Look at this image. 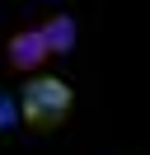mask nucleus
I'll use <instances>...</instances> for the list:
<instances>
[{
	"label": "nucleus",
	"mask_w": 150,
	"mask_h": 155,
	"mask_svg": "<svg viewBox=\"0 0 150 155\" xmlns=\"http://www.w3.org/2000/svg\"><path fill=\"white\" fill-rule=\"evenodd\" d=\"M75 108V89L66 85L61 75H28L24 89H19V122L28 127V132H56V127H66V117H70Z\"/></svg>",
	"instance_id": "obj_1"
},
{
	"label": "nucleus",
	"mask_w": 150,
	"mask_h": 155,
	"mask_svg": "<svg viewBox=\"0 0 150 155\" xmlns=\"http://www.w3.org/2000/svg\"><path fill=\"white\" fill-rule=\"evenodd\" d=\"M47 57H52V47H47L42 28H14L5 38V61H9V71H19V75H42Z\"/></svg>",
	"instance_id": "obj_2"
},
{
	"label": "nucleus",
	"mask_w": 150,
	"mask_h": 155,
	"mask_svg": "<svg viewBox=\"0 0 150 155\" xmlns=\"http://www.w3.org/2000/svg\"><path fill=\"white\" fill-rule=\"evenodd\" d=\"M38 28H42V38H47V47H52V57H70V52H75V19H70V14L56 10V14H47Z\"/></svg>",
	"instance_id": "obj_3"
}]
</instances>
